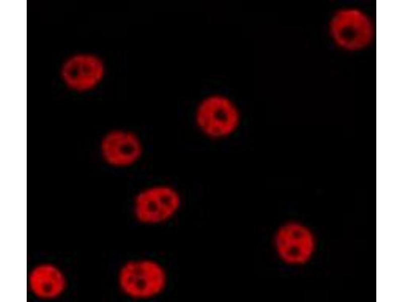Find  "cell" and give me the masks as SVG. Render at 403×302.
Here are the masks:
<instances>
[{
  "instance_id": "cell-5",
  "label": "cell",
  "mask_w": 403,
  "mask_h": 302,
  "mask_svg": "<svg viewBox=\"0 0 403 302\" xmlns=\"http://www.w3.org/2000/svg\"><path fill=\"white\" fill-rule=\"evenodd\" d=\"M273 248L278 259L291 266L305 264L313 257L316 240L313 232L306 225L295 220L281 223L274 233Z\"/></svg>"
},
{
  "instance_id": "cell-4",
  "label": "cell",
  "mask_w": 403,
  "mask_h": 302,
  "mask_svg": "<svg viewBox=\"0 0 403 302\" xmlns=\"http://www.w3.org/2000/svg\"><path fill=\"white\" fill-rule=\"evenodd\" d=\"M328 31L337 47L351 52L366 49L375 37L374 25L370 16L354 7L342 8L335 11L329 21Z\"/></svg>"
},
{
  "instance_id": "cell-7",
  "label": "cell",
  "mask_w": 403,
  "mask_h": 302,
  "mask_svg": "<svg viewBox=\"0 0 403 302\" xmlns=\"http://www.w3.org/2000/svg\"><path fill=\"white\" fill-rule=\"evenodd\" d=\"M105 67L98 57L88 54L72 56L64 64L61 76L70 88L78 91L91 90L102 80Z\"/></svg>"
},
{
  "instance_id": "cell-6",
  "label": "cell",
  "mask_w": 403,
  "mask_h": 302,
  "mask_svg": "<svg viewBox=\"0 0 403 302\" xmlns=\"http://www.w3.org/2000/svg\"><path fill=\"white\" fill-rule=\"evenodd\" d=\"M103 163L117 170L131 168L143 159L145 145L140 134L132 129L117 127L106 131L99 144Z\"/></svg>"
},
{
  "instance_id": "cell-8",
  "label": "cell",
  "mask_w": 403,
  "mask_h": 302,
  "mask_svg": "<svg viewBox=\"0 0 403 302\" xmlns=\"http://www.w3.org/2000/svg\"><path fill=\"white\" fill-rule=\"evenodd\" d=\"M28 286L30 291L41 299H51L60 296L66 286L63 273L49 263L36 265L29 272Z\"/></svg>"
},
{
  "instance_id": "cell-2",
  "label": "cell",
  "mask_w": 403,
  "mask_h": 302,
  "mask_svg": "<svg viewBox=\"0 0 403 302\" xmlns=\"http://www.w3.org/2000/svg\"><path fill=\"white\" fill-rule=\"evenodd\" d=\"M183 202L182 195L176 186L166 182L155 183L135 192L130 202V212L139 225L160 226L177 217Z\"/></svg>"
},
{
  "instance_id": "cell-3",
  "label": "cell",
  "mask_w": 403,
  "mask_h": 302,
  "mask_svg": "<svg viewBox=\"0 0 403 302\" xmlns=\"http://www.w3.org/2000/svg\"><path fill=\"white\" fill-rule=\"evenodd\" d=\"M196 130L205 138L221 141L233 136L242 123V114L238 104L230 97L212 93L203 97L193 113Z\"/></svg>"
},
{
  "instance_id": "cell-1",
  "label": "cell",
  "mask_w": 403,
  "mask_h": 302,
  "mask_svg": "<svg viewBox=\"0 0 403 302\" xmlns=\"http://www.w3.org/2000/svg\"><path fill=\"white\" fill-rule=\"evenodd\" d=\"M116 282L119 291L126 299L150 301L166 292L169 274L165 265L156 258L135 257L126 259L119 266Z\"/></svg>"
}]
</instances>
